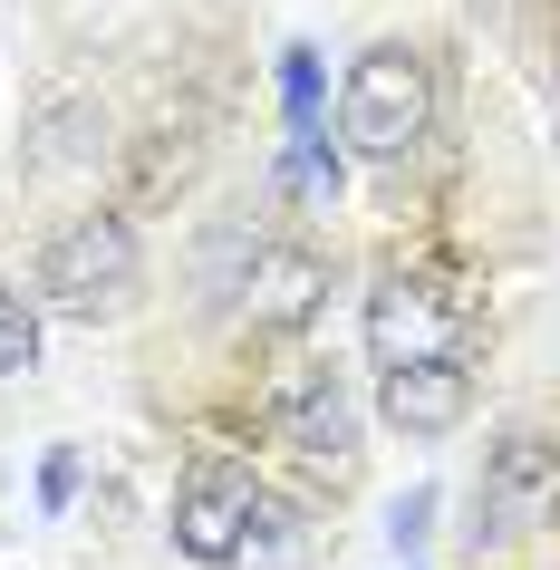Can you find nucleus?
Wrapping results in <instances>:
<instances>
[{
    "label": "nucleus",
    "instance_id": "1",
    "mask_svg": "<svg viewBox=\"0 0 560 570\" xmlns=\"http://www.w3.org/2000/svg\"><path fill=\"white\" fill-rule=\"evenodd\" d=\"M425 126H435V78H425V59L415 49H367L348 68V97H338V136L357 155L396 165V155L425 146Z\"/></svg>",
    "mask_w": 560,
    "mask_h": 570
},
{
    "label": "nucleus",
    "instance_id": "2",
    "mask_svg": "<svg viewBox=\"0 0 560 570\" xmlns=\"http://www.w3.org/2000/svg\"><path fill=\"white\" fill-rule=\"evenodd\" d=\"M136 291V223L126 213H78L49 252H39V301L59 320H107Z\"/></svg>",
    "mask_w": 560,
    "mask_h": 570
},
{
    "label": "nucleus",
    "instance_id": "3",
    "mask_svg": "<svg viewBox=\"0 0 560 570\" xmlns=\"http://www.w3.org/2000/svg\"><path fill=\"white\" fill-rule=\"evenodd\" d=\"M473 338V309L454 281L435 271H386L367 291V358L377 367H415V358H464Z\"/></svg>",
    "mask_w": 560,
    "mask_h": 570
},
{
    "label": "nucleus",
    "instance_id": "4",
    "mask_svg": "<svg viewBox=\"0 0 560 570\" xmlns=\"http://www.w3.org/2000/svg\"><path fill=\"white\" fill-rule=\"evenodd\" d=\"M262 425L299 464H320V474H348L357 464V416H348V387H338V367H281L262 396Z\"/></svg>",
    "mask_w": 560,
    "mask_h": 570
},
{
    "label": "nucleus",
    "instance_id": "5",
    "mask_svg": "<svg viewBox=\"0 0 560 570\" xmlns=\"http://www.w3.org/2000/svg\"><path fill=\"white\" fill-rule=\"evenodd\" d=\"M252 503H262V483L242 474V464H194L184 474V493H175V551L184 561H242V532H252Z\"/></svg>",
    "mask_w": 560,
    "mask_h": 570
},
{
    "label": "nucleus",
    "instance_id": "6",
    "mask_svg": "<svg viewBox=\"0 0 560 570\" xmlns=\"http://www.w3.org/2000/svg\"><path fill=\"white\" fill-rule=\"evenodd\" d=\"M473 503H483V532H493V541L560 522V445H541V435H502Z\"/></svg>",
    "mask_w": 560,
    "mask_h": 570
},
{
    "label": "nucleus",
    "instance_id": "7",
    "mask_svg": "<svg viewBox=\"0 0 560 570\" xmlns=\"http://www.w3.org/2000/svg\"><path fill=\"white\" fill-rule=\"evenodd\" d=\"M464 406H473V377L454 358H415V367H386V387H377V416L396 425V435H454L464 425Z\"/></svg>",
    "mask_w": 560,
    "mask_h": 570
},
{
    "label": "nucleus",
    "instance_id": "8",
    "mask_svg": "<svg viewBox=\"0 0 560 570\" xmlns=\"http://www.w3.org/2000/svg\"><path fill=\"white\" fill-rule=\"evenodd\" d=\"M242 301H252V330H310V320H320V301H328V262H320V252H299V242L252 252Z\"/></svg>",
    "mask_w": 560,
    "mask_h": 570
},
{
    "label": "nucleus",
    "instance_id": "9",
    "mask_svg": "<svg viewBox=\"0 0 560 570\" xmlns=\"http://www.w3.org/2000/svg\"><path fill=\"white\" fill-rule=\"evenodd\" d=\"M281 194H291V204H310V213L338 204V155H328L320 126H299V136H291V155H281Z\"/></svg>",
    "mask_w": 560,
    "mask_h": 570
},
{
    "label": "nucleus",
    "instance_id": "10",
    "mask_svg": "<svg viewBox=\"0 0 560 570\" xmlns=\"http://www.w3.org/2000/svg\"><path fill=\"white\" fill-rule=\"evenodd\" d=\"M291 541H299L291 503H271V493H262V503H252V532H242V561H252V570H281V561H291Z\"/></svg>",
    "mask_w": 560,
    "mask_h": 570
},
{
    "label": "nucleus",
    "instance_id": "11",
    "mask_svg": "<svg viewBox=\"0 0 560 570\" xmlns=\"http://www.w3.org/2000/svg\"><path fill=\"white\" fill-rule=\"evenodd\" d=\"M30 358H39V320H30V301L0 281V377H20Z\"/></svg>",
    "mask_w": 560,
    "mask_h": 570
},
{
    "label": "nucleus",
    "instance_id": "12",
    "mask_svg": "<svg viewBox=\"0 0 560 570\" xmlns=\"http://www.w3.org/2000/svg\"><path fill=\"white\" fill-rule=\"evenodd\" d=\"M291 126H320V59L291 49Z\"/></svg>",
    "mask_w": 560,
    "mask_h": 570
},
{
    "label": "nucleus",
    "instance_id": "13",
    "mask_svg": "<svg viewBox=\"0 0 560 570\" xmlns=\"http://www.w3.org/2000/svg\"><path fill=\"white\" fill-rule=\"evenodd\" d=\"M39 493H49V512L78 493V454H49V474H39Z\"/></svg>",
    "mask_w": 560,
    "mask_h": 570
},
{
    "label": "nucleus",
    "instance_id": "14",
    "mask_svg": "<svg viewBox=\"0 0 560 570\" xmlns=\"http://www.w3.org/2000/svg\"><path fill=\"white\" fill-rule=\"evenodd\" d=\"M425 512H435V493H415V503H396V541H406V551L425 541Z\"/></svg>",
    "mask_w": 560,
    "mask_h": 570
}]
</instances>
